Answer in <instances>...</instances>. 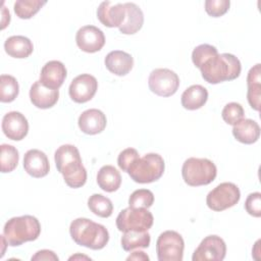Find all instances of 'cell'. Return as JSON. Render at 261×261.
<instances>
[{"instance_id":"6da1fadb","label":"cell","mask_w":261,"mask_h":261,"mask_svg":"<svg viewBox=\"0 0 261 261\" xmlns=\"http://www.w3.org/2000/svg\"><path fill=\"white\" fill-rule=\"evenodd\" d=\"M57 170L69 188L77 189L87 181V170L83 165L79 149L70 144L60 146L54 154Z\"/></svg>"},{"instance_id":"7a4b0ae2","label":"cell","mask_w":261,"mask_h":261,"mask_svg":"<svg viewBox=\"0 0 261 261\" xmlns=\"http://www.w3.org/2000/svg\"><path fill=\"white\" fill-rule=\"evenodd\" d=\"M199 69L207 83L215 85L239 77L242 65L239 58L233 54L217 53L209 57Z\"/></svg>"},{"instance_id":"3957f363","label":"cell","mask_w":261,"mask_h":261,"mask_svg":"<svg viewBox=\"0 0 261 261\" xmlns=\"http://www.w3.org/2000/svg\"><path fill=\"white\" fill-rule=\"evenodd\" d=\"M69 233L79 246L92 250L103 249L109 241V232L104 225L85 217L71 221Z\"/></svg>"},{"instance_id":"277c9868","label":"cell","mask_w":261,"mask_h":261,"mask_svg":"<svg viewBox=\"0 0 261 261\" xmlns=\"http://www.w3.org/2000/svg\"><path fill=\"white\" fill-rule=\"evenodd\" d=\"M41 233V224L33 215H22L10 218L4 225L3 236L7 245L17 247L25 242L35 241Z\"/></svg>"},{"instance_id":"5b68a950","label":"cell","mask_w":261,"mask_h":261,"mask_svg":"<svg viewBox=\"0 0 261 261\" xmlns=\"http://www.w3.org/2000/svg\"><path fill=\"white\" fill-rule=\"evenodd\" d=\"M165 168V163L161 155L148 153L137 158L128 167L127 173L130 178L139 184H150L158 180Z\"/></svg>"},{"instance_id":"8992f818","label":"cell","mask_w":261,"mask_h":261,"mask_svg":"<svg viewBox=\"0 0 261 261\" xmlns=\"http://www.w3.org/2000/svg\"><path fill=\"white\" fill-rule=\"evenodd\" d=\"M185 182L191 187L206 186L212 182L217 175L216 165L207 158H188L181 167Z\"/></svg>"},{"instance_id":"52a82bcc","label":"cell","mask_w":261,"mask_h":261,"mask_svg":"<svg viewBox=\"0 0 261 261\" xmlns=\"http://www.w3.org/2000/svg\"><path fill=\"white\" fill-rule=\"evenodd\" d=\"M154 217L146 208L127 207L119 212L116 217V226L119 231L130 230L147 231L152 227Z\"/></svg>"},{"instance_id":"ba28073f","label":"cell","mask_w":261,"mask_h":261,"mask_svg":"<svg viewBox=\"0 0 261 261\" xmlns=\"http://www.w3.org/2000/svg\"><path fill=\"white\" fill-rule=\"evenodd\" d=\"M184 249V239L174 230L161 232L156 242V253L159 261H181Z\"/></svg>"},{"instance_id":"9c48e42d","label":"cell","mask_w":261,"mask_h":261,"mask_svg":"<svg viewBox=\"0 0 261 261\" xmlns=\"http://www.w3.org/2000/svg\"><path fill=\"white\" fill-rule=\"evenodd\" d=\"M241 199V192L232 182H221L206 197L207 206L213 211H223L234 206Z\"/></svg>"},{"instance_id":"30bf717a","label":"cell","mask_w":261,"mask_h":261,"mask_svg":"<svg viewBox=\"0 0 261 261\" xmlns=\"http://www.w3.org/2000/svg\"><path fill=\"white\" fill-rule=\"evenodd\" d=\"M149 89L160 97H169L176 93L179 87V77L171 69L156 68L148 79Z\"/></svg>"},{"instance_id":"8fae6325","label":"cell","mask_w":261,"mask_h":261,"mask_svg":"<svg viewBox=\"0 0 261 261\" xmlns=\"http://www.w3.org/2000/svg\"><path fill=\"white\" fill-rule=\"evenodd\" d=\"M226 254V245L224 241L216 236L210 234L202 240L200 245L194 251L193 261H221Z\"/></svg>"},{"instance_id":"7c38bea8","label":"cell","mask_w":261,"mask_h":261,"mask_svg":"<svg viewBox=\"0 0 261 261\" xmlns=\"http://www.w3.org/2000/svg\"><path fill=\"white\" fill-rule=\"evenodd\" d=\"M97 89L98 82L96 77L89 73H82L71 81L68 94L72 101L76 103H86L94 97Z\"/></svg>"},{"instance_id":"4fadbf2b","label":"cell","mask_w":261,"mask_h":261,"mask_svg":"<svg viewBox=\"0 0 261 261\" xmlns=\"http://www.w3.org/2000/svg\"><path fill=\"white\" fill-rule=\"evenodd\" d=\"M75 42L77 47L87 53L100 51L105 45L104 33L95 25H84L76 32Z\"/></svg>"},{"instance_id":"5bb4252c","label":"cell","mask_w":261,"mask_h":261,"mask_svg":"<svg viewBox=\"0 0 261 261\" xmlns=\"http://www.w3.org/2000/svg\"><path fill=\"white\" fill-rule=\"evenodd\" d=\"M2 130L4 135L13 141L22 140L29 132V122L25 116L18 111H10L2 118Z\"/></svg>"},{"instance_id":"9a60e30c","label":"cell","mask_w":261,"mask_h":261,"mask_svg":"<svg viewBox=\"0 0 261 261\" xmlns=\"http://www.w3.org/2000/svg\"><path fill=\"white\" fill-rule=\"evenodd\" d=\"M97 17L107 28H119L125 18L124 4L103 1L97 8Z\"/></svg>"},{"instance_id":"2e32d148","label":"cell","mask_w":261,"mask_h":261,"mask_svg":"<svg viewBox=\"0 0 261 261\" xmlns=\"http://www.w3.org/2000/svg\"><path fill=\"white\" fill-rule=\"evenodd\" d=\"M23 168L33 177H44L49 173L50 165L47 155L39 149H31L23 156Z\"/></svg>"},{"instance_id":"e0dca14e","label":"cell","mask_w":261,"mask_h":261,"mask_svg":"<svg viewBox=\"0 0 261 261\" xmlns=\"http://www.w3.org/2000/svg\"><path fill=\"white\" fill-rule=\"evenodd\" d=\"M66 75L65 65L61 61L50 60L41 69L40 82L49 89L58 90L62 86Z\"/></svg>"},{"instance_id":"ac0fdd59","label":"cell","mask_w":261,"mask_h":261,"mask_svg":"<svg viewBox=\"0 0 261 261\" xmlns=\"http://www.w3.org/2000/svg\"><path fill=\"white\" fill-rule=\"evenodd\" d=\"M77 123L83 133L87 135H97L105 129L107 119L101 110L92 108L82 112Z\"/></svg>"},{"instance_id":"d6986e66","label":"cell","mask_w":261,"mask_h":261,"mask_svg":"<svg viewBox=\"0 0 261 261\" xmlns=\"http://www.w3.org/2000/svg\"><path fill=\"white\" fill-rule=\"evenodd\" d=\"M30 99L34 106L41 109L53 107L59 99V91L45 87L40 81L35 82L30 89Z\"/></svg>"},{"instance_id":"ffe728a7","label":"cell","mask_w":261,"mask_h":261,"mask_svg":"<svg viewBox=\"0 0 261 261\" xmlns=\"http://www.w3.org/2000/svg\"><path fill=\"white\" fill-rule=\"evenodd\" d=\"M104 62L107 69L118 76L126 75L134 66V58L132 55L121 50L109 52L106 55Z\"/></svg>"},{"instance_id":"44dd1931","label":"cell","mask_w":261,"mask_h":261,"mask_svg":"<svg viewBox=\"0 0 261 261\" xmlns=\"http://www.w3.org/2000/svg\"><path fill=\"white\" fill-rule=\"evenodd\" d=\"M123 4L125 7V18L118 29L124 35H134L143 27L144 13L136 3L126 2Z\"/></svg>"},{"instance_id":"7402d4cb","label":"cell","mask_w":261,"mask_h":261,"mask_svg":"<svg viewBox=\"0 0 261 261\" xmlns=\"http://www.w3.org/2000/svg\"><path fill=\"white\" fill-rule=\"evenodd\" d=\"M247 99L250 106L259 111L261 97V64L257 63L250 68L247 75Z\"/></svg>"},{"instance_id":"603a6c76","label":"cell","mask_w":261,"mask_h":261,"mask_svg":"<svg viewBox=\"0 0 261 261\" xmlns=\"http://www.w3.org/2000/svg\"><path fill=\"white\" fill-rule=\"evenodd\" d=\"M232 135L237 141L250 145L258 141L260 137V126L255 120L244 118L233 125Z\"/></svg>"},{"instance_id":"cb8c5ba5","label":"cell","mask_w":261,"mask_h":261,"mask_svg":"<svg viewBox=\"0 0 261 261\" xmlns=\"http://www.w3.org/2000/svg\"><path fill=\"white\" fill-rule=\"evenodd\" d=\"M208 100V91L201 85H193L186 89L181 94L180 102L188 110L200 109Z\"/></svg>"},{"instance_id":"d4e9b609","label":"cell","mask_w":261,"mask_h":261,"mask_svg":"<svg viewBox=\"0 0 261 261\" xmlns=\"http://www.w3.org/2000/svg\"><path fill=\"white\" fill-rule=\"evenodd\" d=\"M5 52L13 58H27L34 50L32 41L24 36H11L4 43Z\"/></svg>"},{"instance_id":"484cf974","label":"cell","mask_w":261,"mask_h":261,"mask_svg":"<svg viewBox=\"0 0 261 261\" xmlns=\"http://www.w3.org/2000/svg\"><path fill=\"white\" fill-rule=\"evenodd\" d=\"M98 186L107 193L115 192L121 185V175L112 165L102 166L97 173Z\"/></svg>"},{"instance_id":"4316f807","label":"cell","mask_w":261,"mask_h":261,"mask_svg":"<svg viewBox=\"0 0 261 261\" xmlns=\"http://www.w3.org/2000/svg\"><path fill=\"white\" fill-rule=\"evenodd\" d=\"M151 236L147 231H125L123 232L120 243L124 251H132L137 248H148L150 246Z\"/></svg>"},{"instance_id":"83f0119b","label":"cell","mask_w":261,"mask_h":261,"mask_svg":"<svg viewBox=\"0 0 261 261\" xmlns=\"http://www.w3.org/2000/svg\"><path fill=\"white\" fill-rule=\"evenodd\" d=\"M89 209L97 216L107 218L113 212V204L111 200L101 194H93L88 199Z\"/></svg>"},{"instance_id":"f1b7e54d","label":"cell","mask_w":261,"mask_h":261,"mask_svg":"<svg viewBox=\"0 0 261 261\" xmlns=\"http://www.w3.org/2000/svg\"><path fill=\"white\" fill-rule=\"evenodd\" d=\"M19 86L16 79L9 74L0 76V100L3 103L12 102L18 95Z\"/></svg>"},{"instance_id":"f546056e","label":"cell","mask_w":261,"mask_h":261,"mask_svg":"<svg viewBox=\"0 0 261 261\" xmlns=\"http://www.w3.org/2000/svg\"><path fill=\"white\" fill-rule=\"evenodd\" d=\"M19 154L17 149L8 144L1 145V155H0V165H1V172H11L15 169L18 164Z\"/></svg>"},{"instance_id":"4dcf8cb0","label":"cell","mask_w":261,"mask_h":261,"mask_svg":"<svg viewBox=\"0 0 261 261\" xmlns=\"http://www.w3.org/2000/svg\"><path fill=\"white\" fill-rule=\"evenodd\" d=\"M47 2L41 0H17L14 3V12L21 19L34 16Z\"/></svg>"},{"instance_id":"1f68e13d","label":"cell","mask_w":261,"mask_h":261,"mask_svg":"<svg viewBox=\"0 0 261 261\" xmlns=\"http://www.w3.org/2000/svg\"><path fill=\"white\" fill-rule=\"evenodd\" d=\"M154 203V194L147 189H139L133 192L128 198V206L133 208L148 209Z\"/></svg>"},{"instance_id":"d6a6232c","label":"cell","mask_w":261,"mask_h":261,"mask_svg":"<svg viewBox=\"0 0 261 261\" xmlns=\"http://www.w3.org/2000/svg\"><path fill=\"white\" fill-rule=\"evenodd\" d=\"M222 119L230 125H234L245 117V111L243 106L237 102L227 103L221 112Z\"/></svg>"},{"instance_id":"836d02e7","label":"cell","mask_w":261,"mask_h":261,"mask_svg":"<svg viewBox=\"0 0 261 261\" xmlns=\"http://www.w3.org/2000/svg\"><path fill=\"white\" fill-rule=\"evenodd\" d=\"M217 49L209 44H201L194 48L192 52V61L196 67L200 68L201 65L212 55L217 54Z\"/></svg>"},{"instance_id":"e575fe53","label":"cell","mask_w":261,"mask_h":261,"mask_svg":"<svg viewBox=\"0 0 261 261\" xmlns=\"http://www.w3.org/2000/svg\"><path fill=\"white\" fill-rule=\"evenodd\" d=\"M229 0H206L205 10L212 17H219L229 9Z\"/></svg>"},{"instance_id":"d590c367","label":"cell","mask_w":261,"mask_h":261,"mask_svg":"<svg viewBox=\"0 0 261 261\" xmlns=\"http://www.w3.org/2000/svg\"><path fill=\"white\" fill-rule=\"evenodd\" d=\"M245 209L254 217L261 216V194L259 192L249 194L245 202Z\"/></svg>"},{"instance_id":"8d00e7d4","label":"cell","mask_w":261,"mask_h":261,"mask_svg":"<svg viewBox=\"0 0 261 261\" xmlns=\"http://www.w3.org/2000/svg\"><path fill=\"white\" fill-rule=\"evenodd\" d=\"M139 157H140L139 153L136 149L126 148L119 153V155L117 157V164L122 171L126 172L128 167L130 166V164Z\"/></svg>"},{"instance_id":"74e56055","label":"cell","mask_w":261,"mask_h":261,"mask_svg":"<svg viewBox=\"0 0 261 261\" xmlns=\"http://www.w3.org/2000/svg\"><path fill=\"white\" fill-rule=\"evenodd\" d=\"M32 261H58V256L51 250H40L34 256H32Z\"/></svg>"},{"instance_id":"f35d334b","label":"cell","mask_w":261,"mask_h":261,"mask_svg":"<svg viewBox=\"0 0 261 261\" xmlns=\"http://www.w3.org/2000/svg\"><path fill=\"white\" fill-rule=\"evenodd\" d=\"M126 260H149V256L147 254H145V252L143 251H136L133 252L127 258Z\"/></svg>"},{"instance_id":"ab89813d","label":"cell","mask_w":261,"mask_h":261,"mask_svg":"<svg viewBox=\"0 0 261 261\" xmlns=\"http://www.w3.org/2000/svg\"><path fill=\"white\" fill-rule=\"evenodd\" d=\"M9 21H10V14H9V11L5 8V7H2V19H1V29H5V27L7 24H9Z\"/></svg>"},{"instance_id":"60d3db41","label":"cell","mask_w":261,"mask_h":261,"mask_svg":"<svg viewBox=\"0 0 261 261\" xmlns=\"http://www.w3.org/2000/svg\"><path fill=\"white\" fill-rule=\"evenodd\" d=\"M76 260V259H91L90 257H87V256H84V255H80V254H76V255H73L71 257H69V260Z\"/></svg>"}]
</instances>
